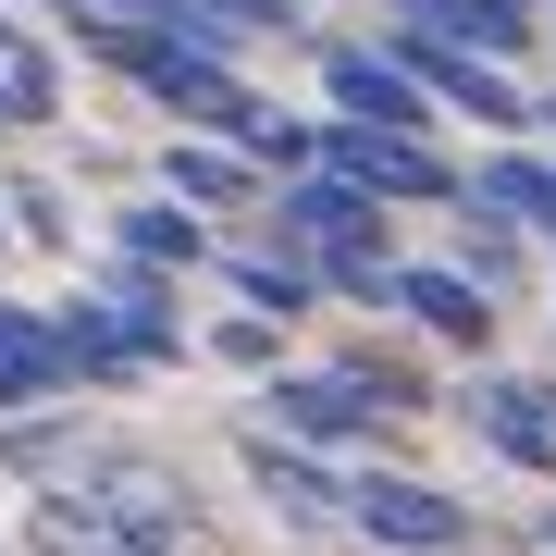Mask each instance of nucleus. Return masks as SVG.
Here are the masks:
<instances>
[{"label": "nucleus", "mask_w": 556, "mask_h": 556, "mask_svg": "<svg viewBox=\"0 0 556 556\" xmlns=\"http://www.w3.org/2000/svg\"><path fill=\"white\" fill-rule=\"evenodd\" d=\"M25 544L38 556H186L174 519H137V507H112V495H38V519H25Z\"/></svg>", "instance_id": "nucleus-1"}, {"label": "nucleus", "mask_w": 556, "mask_h": 556, "mask_svg": "<svg viewBox=\"0 0 556 556\" xmlns=\"http://www.w3.org/2000/svg\"><path fill=\"white\" fill-rule=\"evenodd\" d=\"M383 396H396V383H371V371H273V420H285V433H309V445L371 433Z\"/></svg>", "instance_id": "nucleus-2"}, {"label": "nucleus", "mask_w": 556, "mask_h": 556, "mask_svg": "<svg viewBox=\"0 0 556 556\" xmlns=\"http://www.w3.org/2000/svg\"><path fill=\"white\" fill-rule=\"evenodd\" d=\"M346 519H358L371 544H396V556H445L457 532H470V519H457V495H433V482H396V470H371V482H358Z\"/></svg>", "instance_id": "nucleus-3"}, {"label": "nucleus", "mask_w": 556, "mask_h": 556, "mask_svg": "<svg viewBox=\"0 0 556 556\" xmlns=\"http://www.w3.org/2000/svg\"><path fill=\"white\" fill-rule=\"evenodd\" d=\"M321 87H334L346 124H396V137H420V124H433V87H420L396 50H334V62H321Z\"/></svg>", "instance_id": "nucleus-4"}, {"label": "nucleus", "mask_w": 556, "mask_h": 556, "mask_svg": "<svg viewBox=\"0 0 556 556\" xmlns=\"http://www.w3.org/2000/svg\"><path fill=\"white\" fill-rule=\"evenodd\" d=\"M334 174H358L371 199H445V161L420 149V137H396V124H334Z\"/></svg>", "instance_id": "nucleus-5"}, {"label": "nucleus", "mask_w": 556, "mask_h": 556, "mask_svg": "<svg viewBox=\"0 0 556 556\" xmlns=\"http://www.w3.org/2000/svg\"><path fill=\"white\" fill-rule=\"evenodd\" d=\"M100 13H137V25H174L199 50H236V38H285L298 0H100Z\"/></svg>", "instance_id": "nucleus-6"}, {"label": "nucleus", "mask_w": 556, "mask_h": 556, "mask_svg": "<svg viewBox=\"0 0 556 556\" xmlns=\"http://www.w3.org/2000/svg\"><path fill=\"white\" fill-rule=\"evenodd\" d=\"M285 223L309 248H383V199L358 174H285Z\"/></svg>", "instance_id": "nucleus-7"}, {"label": "nucleus", "mask_w": 556, "mask_h": 556, "mask_svg": "<svg viewBox=\"0 0 556 556\" xmlns=\"http://www.w3.org/2000/svg\"><path fill=\"white\" fill-rule=\"evenodd\" d=\"M396 309L433 321L445 346H482V334H495V285H482V273H396Z\"/></svg>", "instance_id": "nucleus-8"}, {"label": "nucleus", "mask_w": 556, "mask_h": 556, "mask_svg": "<svg viewBox=\"0 0 556 556\" xmlns=\"http://www.w3.org/2000/svg\"><path fill=\"white\" fill-rule=\"evenodd\" d=\"M470 420L495 433V457H519V470H556V396H544V383H482Z\"/></svg>", "instance_id": "nucleus-9"}, {"label": "nucleus", "mask_w": 556, "mask_h": 556, "mask_svg": "<svg viewBox=\"0 0 556 556\" xmlns=\"http://www.w3.org/2000/svg\"><path fill=\"white\" fill-rule=\"evenodd\" d=\"M62 383H75L62 334H50V321H25V309H0V408H38V396H62Z\"/></svg>", "instance_id": "nucleus-10"}, {"label": "nucleus", "mask_w": 556, "mask_h": 556, "mask_svg": "<svg viewBox=\"0 0 556 556\" xmlns=\"http://www.w3.org/2000/svg\"><path fill=\"white\" fill-rule=\"evenodd\" d=\"M62 112V75H50V50L25 38L13 13H0V124H50Z\"/></svg>", "instance_id": "nucleus-11"}, {"label": "nucleus", "mask_w": 556, "mask_h": 556, "mask_svg": "<svg viewBox=\"0 0 556 556\" xmlns=\"http://www.w3.org/2000/svg\"><path fill=\"white\" fill-rule=\"evenodd\" d=\"M408 25H445V38H470V50H519L532 38V0H396Z\"/></svg>", "instance_id": "nucleus-12"}, {"label": "nucleus", "mask_w": 556, "mask_h": 556, "mask_svg": "<svg viewBox=\"0 0 556 556\" xmlns=\"http://www.w3.org/2000/svg\"><path fill=\"white\" fill-rule=\"evenodd\" d=\"M248 482H260V495H273L285 519H321V507H334V482H321V470H309V457L285 445V433H248Z\"/></svg>", "instance_id": "nucleus-13"}, {"label": "nucleus", "mask_w": 556, "mask_h": 556, "mask_svg": "<svg viewBox=\"0 0 556 556\" xmlns=\"http://www.w3.org/2000/svg\"><path fill=\"white\" fill-rule=\"evenodd\" d=\"M161 186H174L186 211H236V199H248V149H236V137H223V149H174Z\"/></svg>", "instance_id": "nucleus-14"}, {"label": "nucleus", "mask_w": 556, "mask_h": 556, "mask_svg": "<svg viewBox=\"0 0 556 556\" xmlns=\"http://www.w3.org/2000/svg\"><path fill=\"white\" fill-rule=\"evenodd\" d=\"M100 321H112V334L137 346V358H174V309H161V285H149V273H112Z\"/></svg>", "instance_id": "nucleus-15"}, {"label": "nucleus", "mask_w": 556, "mask_h": 556, "mask_svg": "<svg viewBox=\"0 0 556 556\" xmlns=\"http://www.w3.org/2000/svg\"><path fill=\"white\" fill-rule=\"evenodd\" d=\"M482 211H507V223H556V174H544V161H482Z\"/></svg>", "instance_id": "nucleus-16"}, {"label": "nucleus", "mask_w": 556, "mask_h": 556, "mask_svg": "<svg viewBox=\"0 0 556 556\" xmlns=\"http://www.w3.org/2000/svg\"><path fill=\"white\" fill-rule=\"evenodd\" d=\"M124 248H137V260H199L211 236H199L186 199H149V211H124Z\"/></svg>", "instance_id": "nucleus-17"}, {"label": "nucleus", "mask_w": 556, "mask_h": 556, "mask_svg": "<svg viewBox=\"0 0 556 556\" xmlns=\"http://www.w3.org/2000/svg\"><path fill=\"white\" fill-rule=\"evenodd\" d=\"M236 298H248V309H285V321H298V309L321 298V273H309V260H236Z\"/></svg>", "instance_id": "nucleus-18"}, {"label": "nucleus", "mask_w": 556, "mask_h": 556, "mask_svg": "<svg viewBox=\"0 0 556 556\" xmlns=\"http://www.w3.org/2000/svg\"><path fill=\"white\" fill-rule=\"evenodd\" d=\"M223 358H248V371H260V358H273V309H248V321H223Z\"/></svg>", "instance_id": "nucleus-19"}, {"label": "nucleus", "mask_w": 556, "mask_h": 556, "mask_svg": "<svg viewBox=\"0 0 556 556\" xmlns=\"http://www.w3.org/2000/svg\"><path fill=\"white\" fill-rule=\"evenodd\" d=\"M544 544H556V519H544Z\"/></svg>", "instance_id": "nucleus-20"}]
</instances>
